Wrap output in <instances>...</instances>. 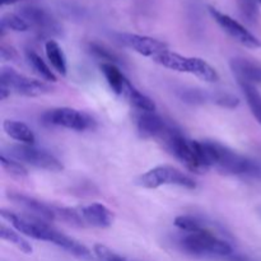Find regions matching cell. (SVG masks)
I'll return each instance as SVG.
<instances>
[{"label":"cell","mask_w":261,"mask_h":261,"mask_svg":"<svg viewBox=\"0 0 261 261\" xmlns=\"http://www.w3.org/2000/svg\"><path fill=\"white\" fill-rule=\"evenodd\" d=\"M209 167L219 172L241 177L261 178V163L249 157L239 154L217 142H203Z\"/></svg>","instance_id":"6da1fadb"},{"label":"cell","mask_w":261,"mask_h":261,"mask_svg":"<svg viewBox=\"0 0 261 261\" xmlns=\"http://www.w3.org/2000/svg\"><path fill=\"white\" fill-rule=\"evenodd\" d=\"M180 247L194 256H224L229 257L233 252L232 246L224 240L217 237L209 229L198 232H185L178 241Z\"/></svg>","instance_id":"7a4b0ae2"},{"label":"cell","mask_w":261,"mask_h":261,"mask_svg":"<svg viewBox=\"0 0 261 261\" xmlns=\"http://www.w3.org/2000/svg\"><path fill=\"white\" fill-rule=\"evenodd\" d=\"M153 61L162 65L163 68L178 71V73L191 74L200 81L208 82V83H216L219 79L216 69L200 58H189V56H184L167 50L155 56Z\"/></svg>","instance_id":"3957f363"},{"label":"cell","mask_w":261,"mask_h":261,"mask_svg":"<svg viewBox=\"0 0 261 261\" xmlns=\"http://www.w3.org/2000/svg\"><path fill=\"white\" fill-rule=\"evenodd\" d=\"M138 184L145 189H158L166 185H175L188 189L196 188L195 181L190 176L173 166L167 165L157 166L143 173L138 180Z\"/></svg>","instance_id":"277c9868"},{"label":"cell","mask_w":261,"mask_h":261,"mask_svg":"<svg viewBox=\"0 0 261 261\" xmlns=\"http://www.w3.org/2000/svg\"><path fill=\"white\" fill-rule=\"evenodd\" d=\"M0 86L14 93L25 97H38L53 92V87L45 81H37L17 73L12 68H3L0 74Z\"/></svg>","instance_id":"5b68a950"},{"label":"cell","mask_w":261,"mask_h":261,"mask_svg":"<svg viewBox=\"0 0 261 261\" xmlns=\"http://www.w3.org/2000/svg\"><path fill=\"white\" fill-rule=\"evenodd\" d=\"M42 120L45 124L75 130V132H86L96 127V121L93 117L86 112L70 107H58V109L48 110L42 115Z\"/></svg>","instance_id":"8992f818"},{"label":"cell","mask_w":261,"mask_h":261,"mask_svg":"<svg viewBox=\"0 0 261 261\" xmlns=\"http://www.w3.org/2000/svg\"><path fill=\"white\" fill-rule=\"evenodd\" d=\"M10 157L20 163H25L32 167L40 168V170L50 171V172H60L63 171L64 166L53 153L48 150L40 149L35 145L19 144L12 145L9 148Z\"/></svg>","instance_id":"52a82bcc"},{"label":"cell","mask_w":261,"mask_h":261,"mask_svg":"<svg viewBox=\"0 0 261 261\" xmlns=\"http://www.w3.org/2000/svg\"><path fill=\"white\" fill-rule=\"evenodd\" d=\"M0 214H2V218L9 222L10 226L17 229L19 233L31 237V239L38 240V241H53L54 233H55L56 229H54L53 227H50L41 219H32L28 218V217L18 216V214L4 211V209Z\"/></svg>","instance_id":"ba28073f"},{"label":"cell","mask_w":261,"mask_h":261,"mask_svg":"<svg viewBox=\"0 0 261 261\" xmlns=\"http://www.w3.org/2000/svg\"><path fill=\"white\" fill-rule=\"evenodd\" d=\"M209 13L213 17V19L218 23L219 27L227 33L231 38H233L236 42L240 45L245 46L247 48H260L261 47V41L252 32H250L245 25L241 23L237 22L228 14H224L221 10L216 9V8L211 7L209 8Z\"/></svg>","instance_id":"9c48e42d"},{"label":"cell","mask_w":261,"mask_h":261,"mask_svg":"<svg viewBox=\"0 0 261 261\" xmlns=\"http://www.w3.org/2000/svg\"><path fill=\"white\" fill-rule=\"evenodd\" d=\"M19 15L27 20L31 28H35L42 36H59L61 25L51 13L36 5H24L19 9Z\"/></svg>","instance_id":"30bf717a"},{"label":"cell","mask_w":261,"mask_h":261,"mask_svg":"<svg viewBox=\"0 0 261 261\" xmlns=\"http://www.w3.org/2000/svg\"><path fill=\"white\" fill-rule=\"evenodd\" d=\"M117 38L124 46L150 59H154L155 56L168 50L167 43L157 40V38L149 37V36L135 35V33H119Z\"/></svg>","instance_id":"8fae6325"},{"label":"cell","mask_w":261,"mask_h":261,"mask_svg":"<svg viewBox=\"0 0 261 261\" xmlns=\"http://www.w3.org/2000/svg\"><path fill=\"white\" fill-rule=\"evenodd\" d=\"M8 196H9L10 200L24 208L30 213H32L38 219H43V221H55V219H58V206L51 205V204H47L45 201H41L38 199L20 193H12Z\"/></svg>","instance_id":"7c38bea8"},{"label":"cell","mask_w":261,"mask_h":261,"mask_svg":"<svg viewBox=\"0 0 261 261\" xmlns=\"http://www.w3.org/2000/svg\"><path fill=\"white\" fill-rule=\"evenodd\" d=\"M78 209L84 227L91 226L96 227V228H107L114 223V213L103 204L92 203L89 205L81 206Z\"/></svg>","instance_id":"4fadbf2b"},{"label":"cell","mask_w":261,"mask_h":261,"mask_svg":"<svg viewBox=\"0 0 261 261\" xmlns=\"http://www.w3.org/2000/svg\"><path fill=\"white\" fill-rule=\"evenodd\" d=\"M232 71L237 81L249 84H261V63L245 58H234L231 63Z\"/></svg>","instance_id":"5bb4252c"},{"label":"cell","mask_w":261,"mask_h":261,"mask_svg":"<svg viewBox=\"0 0 261 261\" xmlns=\"http://www.w3.org/2000/svg\"><path fill=\"white\" fill-rule=\"evenodd\" d=\"M168 126L170 125L155 112H140L137 119L138 132L144 139L154 137L162 138Z\"/></svg>","instance_id":"9a60e30c"},{"label":"cell","mask_w":261,"mask_h":261,"mask_svg":"<svg viewBox=\"0 0 261 261\" xmlns=\"http://www.w3.org/2000/svg\"><path fill=\"white\" fill-rule=\"evenodd\" d=\"M3 129H4L5 134L12 138V139L22 143V144L35 145V133L24 122L15 121V120H5L3 122Z\"/></svg>","instance_id":"2e32d148"},{"label":"cell","mask_w":261,"mask_h":261,"mask_svg":"<svg viewBox=\"0 0 261 261\" xmlns=\"http://www.w3.org/2000/svg\"><path fill=\"white\" fill-rule=\"evenodd\" d=\"M121 97H124L132 106H134L135 109L139 110L140 112H155V109H157L154 101L150 99L148 96H145V94L142 93L140 91H138L130 82L127 83V86L125 87Z\"/></svg>","instance_id":"e0dca14e"},{"label":"cell","mask_w":261,"mask_h":261,"mask_svg":"<svg viewBox=\"0 0 261 261\" xmlns=\"http://www.w3.org/2000/svg\"><path fill=\"white\" fill-rule=\"evenodd\" d=\"M51 244L56 245V246L61 247L65 251L70 252L71 255L81 259H91L92 254L83 244L78 242L76 240L71 239V237L66 236V234L61 233V232L55 231V234L53 237V242Z\"/></svg>","instance_id":"ac0fdd59"},{"label":"cell","mask_w":261,"mask_h":261,"mask_svg":"<svg viewBox=\"0 0 261 261\" xmlns=\"http://www.w3.org/2000/svg\"><path fill=\"white\" fill-rule=\"evenodd\" d=\"M101 70L103 73L105 78H106L107 83H109L110 88L116 94L121 96L125 87L129 83V79L122 74V71L114 63H102Z\"/></svg>","instance_id":"d6986e66"},{"label":"cell","mask_w":261,"mask_h":261,"mask_svg":"<svg viewBox=\"0 0 261 261\" xmlns=\"http://www.w3.org/2000/svg\"><path fill=\"white\" fill-rule=\"evenodd\" d=\"M45 51L51 66H53L59 74L66 75V71H68V63H66L65 54H64L60 45H59L56 41L48 40L47 42L45 43Z\"/></svg>","instance_id":"ffe728a7"},{"label":"cell","mask_w":261,"mask_h":261,"mask_svg":"<svg viewBox=\"0 0 261 261\" xmlns=\"http://www.w3.org/2000/svg\"><path fill=\"white\" fill-rule=\"evenodd\" d=\"M25 58H27L28 64L31 65V68L35 70V73H37L41 78L45 82H50V83H55L58 81L56 75L54 74V71L51 70L50 66L45 63L42 58L40 55L35 53V51L28 50L25 53Z\"/></svg>","instance_id":"44dd1931"},{"label":"cell","mask_w":261,"mask_h":261,"mask_svg":"<svg viewBox=\"0 0 261 261\" xmlns=\"http://www.w3.org/2000/svg\"><path fill=\"white\" fill-rule=\"evenodd\" d=\"M240 86H241L244 96L246 98V102L249 105L250 110H251L252 115H254L255 119L261 125V93L257 91V88L254 84L240 82Z\"/></svg>","instance_id":"7402d4cb"},{"label":"cell","mask_w":261,"mask_h":261,"mask_svg":"<svg viewBox=\"0 0 261 261\" xmlns=\"http://www.w3.org/2000/svg\"><path fill=\"white\" fill-rule=\"evenodd\" d=\"M0 237H2L4 241L10 242V244L14 245L18 250H20L24 254L30 255L32 254V246H31L30 242L17 231V229H12L9 227H7L5 224L0 226Z\"/></svg>","instance_id":"603a6c76"},{"label":"cell","mask_w":261,"mask_h":261,"mask_svg":"<svg viewBox=\"0 0 261 261\" xmlns=\"http://www.w3.org/2000/svg\"><path fill=\"white\" fill-rule=\"evenodd\" d=\"M0 28H2V33H4L7 30L14 31V32H27L31 25L19 14L7 13L5 15H3L2 20H0Z\"/></svg>","instance_id":"cb8c5ba5"},{"label":"cell","mask_w":261,"mask_h":261,"mask_svg":"<svg viewBox=\"0 0 261 261\" xmlns=\"http://www.w3.org/2000/svg\"><path fill=\"white\" fill-rule=\"evenodd\" d=\"M175 226L184 232H198L206 229L205 223L193 216H180L175 219Z\"/></svg>","instance_id":"d4e9b609"},{"label":"cell","mask_w":261,"mask_h":261,"mask_svg":"<svg viewBox=\"0 0 261 261\" xmlns=\"http://www.w3.org/2000/svg\"><path fill=\"white\" fill-rule=\"evenodd\" d=\"M0 163H2L3 170L7 173H9L10 176H13V177L23 178L28 176L27 168H25L22 163L18 162V161L12 160V158H7L5 154H2V157H0Z\"/></svg>","instance_id":"484cf974"},{"label":"cell","mask_w":261,"mask_h":261,"mask_svg":"<svg viewBox=\"0 0 261 261\" xmlns=\"http://www.w3.org/2000/svg\"><path fill=\"white\" fill-rule=\"evenodd\" d=\"M93 252H94V256L97 257V260L98 261H134V260L127 259V257L125 256H121V255L112 251L111 249H109V247L101 244L94 245Z\"/></svg>","instance_id":"4316f807"},{"label":"cell","mask_w":261,"mask_h":261,"mask_svg":"<svg viewBox=\"0 0 261 261\" xmlns=\"http://www.w3.org/2000/svg\"><path fill=\"white\" fill-rule=\"evenodd\" d=\"M89 50H91V53L93 54V55H96L97 58L105 60L103 63L116 64L117 60H119V59H117V56L115 55L112 51H110L109 48H106L105 46L99 45V43H89Z\"/></svg>","instance_id":"83f0119b"},{"label":"cell","mask_w":261,"mask_h":261,"mask_svg":"<svg viewBox=\"0 0 261 261\" xmlns=\"http://www.w3.org/2000/svg\"><path fill=\"white\" fill-rule=\"evenodd\" d=\"M214 102L217 105L222 107H226V109H234V107L239 106L240 101L237 97H234L233 94L229 93H218L214 96Z\"/></svg>","instance_id":"f1b7e54d"},{"label":"cell","mask_w":261,"mask_h":261,"mask_svg":"<svg viewBox=\"0 0 261 261\" xmlns=\"http://www.w3.org/2000/svg\"><path fill=\"white\" fill-rule=\"evenodd\" d=\"M182 98L186 102H191V103H198V102H204L205 101V94L200 91H196V89H191V91H186L184 93Z\"/></svg>","instance_id":"f546056e"},{"label":"cell","mask_w":261,"mask_h":261,"mask_svg":"<svg viewBox=\"0 0 261 261\" xmlns=\"http://www.w3.org/2000/svg\"><path fill=\"white\" fill-rule=\"evenodd\" d=\"M0 55H2V59L5 61L14 60L17 58V51L12 47V46H8L3 43L2 47H0Z\"/></svg>","instance_id":"4dcf8cb0"},{"label":"cell","mask_w":261,"mask_h":261,"mask_svg":"<svg viewBox=\"0 0 261 261\" xmlns=\"http://www.w3.org/2000/svg\"><path fill=\"white\" fill-rule=\"evenodd\" d=\"M229 261H251L245 256H239V255H231L229 256Z\"/></svg>","instance_id":"1f68e13d"},{"label":"cell","mask_w":261,"mask_h":261,"mask_svg":"<svg viewBox=\"0 0 261 261\" xmlns=\"http://www.w3.org/2000/svg\"><path fill=\"white\" fill-rule=\"evenodd\" d=\"M0 2H2V5H12L15 4V3L22 2V0H0Z\"/></svg>","instance_id":"d6a6232c"}]
</instances>
